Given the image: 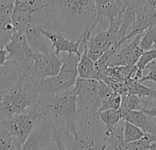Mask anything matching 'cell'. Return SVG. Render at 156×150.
<instances>
[{
    "instance_id": "cell-5",
    "label": "cell",
    "mask_w": 156,
    "mask_h": 150,
    "mask_svg": "<svg viewBox=\"0 0 156 150\" xmlns=\"http://www.w3.org/2000/svg\"><path fill=\"white\" fill-rule=\"evenodd\" d=\"M42 117L34 108H31L28 113L14 115L0 124L4 125L9 135L8 137L20 150L36 124Z\"/></svg>"
},
{
    "instance_id": "cell-34",
    "label": "cell",
    "mask_w": 156,
    "mask_h": 150,
    "mask_svg": "<svg viewBox=\"0 0 156 150\" xmlns=\"http://www.w3.org/2000/svg\"><path fill=\"white\" fill-rule=\"evenodd\" d=\"M13 1H14V3H19L20 0H13Z\"/></svg>"
},
{
    "instance_id": "cell-9",
    "label": "cell",
    "mask_w": 156,
    "mask_h": 150,
    "mask_svg": "<svg viewBox=\"0 0 156 150\" xmlns=\"http://www.w3.org/2000/svg\"><path fill=\"white\" fill-rule=\"evenodd\" d=\"M52 141V122L43 116L38 121L20 150H45Z\"/></svg>"
},
{
    "instance_id": "cell-30",
    "label": "cell",
    "mask_w": 156,
    "mask_h": 150,
    "mask_svg": "<svg viewBox=\"0 0 156 150\" xmlns=\"http://www.w3.org/2000/svg\"><path fill=\"white\" fill-rule=\"evenodd\" d=\"M140 1L150 8H156V0H140Z\"/></svg>"
},
{
    "instance_id": "cell-21",
    "label": "cell",
    "mask_w": 156,
    "mask_h": 150,
    "mask_svg": "<svg viewBox=\"0 0 156 150\" xmlns=\"http://www.w3.org/2000/svg\"><path fill=\"white\" fill-rule=\"evenodd\" d=\"M144 136V133L136 125L124 121V127L121 134V139L123 143H131L140 140Z\"/></svg>"
},
{
    "instance_id": "cell-32",
    "label": "cell",
    "mask_w": 156,
    "mask_h": 150,
    "mask_svg": "<svg viewBox=\"0 0 156 150\" xmlns=\"http://www.w3.org/2000/svg\"><path fill=\"white\" fill-rule=\"evenodd\" d=\"M4 78L5 76L1 79V82H0V97H1V94H2V92L4 90V86H3V82H4Z\"/></svg>"
},
{
    "instance_id": "cell-10",
    "label": "cell",
    "mask_w": 156,
    "mask_h": 150,
    "mask_svg": "<svg viewBox=\"0 0 156 150\" xmlns=\"http://www.w3.org/2000/svg\"><path fill=\"white\" fill-rule=\"evenodd\" d=\"M97 26L98 23L95 21V23L89 27L87 43V55L94 62L98 61L108 49H109L114 44L118 43L115 37L108 29L102 30L96 36L91 37V33Z\"/></svg>"
},
{
    "instance_id": "cell-23",
    "label": "cell",
    "mask_w": 156,
    "mask_h": 150,
    "mask_svg": "<svg viewBox=\"0 0 156 150\" xmlns=\"http://www.w3.org/2000/svg\"><path fill=\"white\" fill-rule=\"evenodd\" d=\"M120 103H121V95L119 94L114 92L109 97L101 101L98 114L100 112L106 111V110H109V109L119 110V108L120 106Z\"/></svg>"
},
{
    "instance_id": "cell-8",
    "label": "cell",
    "mask_w": 156,
    "mask_h": 150,
    "mask_svg": "<svg viewBox=\"0 0 156 150\" xmlns=\"http://www.w3.org/2000/svg\"><path fill=\"white\" fill-rule=\"evenodd\" d=\"M62 67L61 57L54 53H34L30 82L37 83L57 75Z\"/></svg>"
},
{
    "instance_id": "cell-13",
    "label": "cell",
    "mask_w": 156,
    "mask_h": 150,
    "mask_svg": "<svg viewBox=\"0 0 156 150\" xmlns=\"http://www.w3.org/2000/svg\"><path fill=\"white\" fill-rule=\"evenodd\" d=\"M14 4L13 0H0V49L5 48L15 31L11 19Z\"/></svg>"
},
{
    "instance_id": "cell-4",
    "label": "cell",
    "mask_w": 156,
    "mask_h": 150,
    "mask_svg": "<svg viewBox=\"0 0 156 150\" xmlns=\"http://www.w3.org/2000/svg\"><path fill=\"white\" fill-rule=\"evenodd\" d=\"M4 49L8 52L9 60L13 63L18 78L30 82L34 52L30 49L25 34L14 31Z\"/></svg>"
},
{
    "instance_id": "cell-16",
    "label": "cell",
    "mask_w": 156,
    "mask_h": 150,
    "mask_svg": "<svg viewBox=\"0 0 156 150\" xmlns=\"http://www.w3.org/2000/svg\"><path fill=\"white\" fill-rule=\"evenodd\" d=\"M41 27L33 26L25 32L28 43L34 53H54L50 41L41 34Z\"/></svg>"
},
{
    "instance_id": "cell-7",
    "label": "cell",
    "mask_w": 156,
    "mask_h": 150,
    "mask_svg": "<svg viewBox=\"0 0 156 150\" xmlns=\"http://www.w3.org/2000/svg\"><path fill=\"white\" fill-rule=\"evenodd\" d=\"M48 8L51 7L67 18L88 19L95 23L97 12L93 0H50Z\"/></svg>"
},
{
    "instance_id": "cell-12",
    "label": "cell",
    "mask_w": 156,
    "mask_h": 150,
    "mask_svg": "<svg viewBox=\"0 0 156 150\" xmlns=\"http://www.w3.org/2000/svg\"><path fill=\"white\" fill-rule=\"evenodd\" d=\"M69 139L66 150H96L97 135L96 132L91 127H78L73 134H68Z\"/></svg>"
},
{
    "instance_id": "cell-14",
    "label": "cell",
    "mask_w": 156,
    "mask_h": 150,
    "mask_svg": "<svg viewBox=\"0 0 156 150\" xmlns=\"http://www.w3.org/2000/svg\"><path fill=\"white\" fill-rule=\"evenodd\" d=\"M89 27L86 28V29L83 31V39L81 42V48L82 52H80V59L77 66V71H78V77L81 79H92V80H98L100 81V74L96 68L95 62L89 58L87 55V35H88Z\"/></svg>"
},
{
    "instance_id": "cell-20",
    "label": "cell",
    "mask_w": 156,
    "mask_h": 150,
    "mask_svg": "<svg viewBox=\"0 0 156 150\" xmlns=\"http://www.w3.org/2000/svg\"><path fill=\"white\" fill-rule=\"evenodd\" d=\"M128 94H133L141 99L147 98V99L156 100V89L147 87L139 82L129 83Z\"/></svg>"
},
{
    "instance_id": "cell-25",
    "label": "cell",
    "mask_w": 156,
    "mask_h": 150,
    "mask_svg": "<svg viewBox=\"0 0 156 150\" xmlns=\"http://www.w3.org/2000/svg\"><path fill=\"white\" fill-rule=\"evenodd\" d=\"M51 122H52V137H53V142L56 145V150H66L62 133L60 132L59 128L56 126V124L52 120Z\"/></svg>"
},
{
    "instance_id": "cell-6",
    "label": "cell",
    "mask_w": 156,
    "mask_h": 150,
    "mask_svg": "<svg viewBox=\"0 0 156 150\" xmlns=\"http://www.w3.org/2000/svg\"><path fill=\"white\" fill-rule=\"evenodd\" d=\"M47 8V3H42L40 0H20L19 3H15L11 18L15 31L25 34L30 27H41L39 22L41 10Z\"/></svg>"
},
{
    "instance_id": "cell-11",
    "label": "cell",
    "mask_w": 156,
    "mask_h": 150,
    "mask_svg": "<svg viewBox=\"0 0 156 150\" xmlns=\"http://www.w3.org/2000/svg\"><path fill=\"white\" fill-rule=\"evenodd\" d=\"M41 34L50 41L53 49V52L56 56L60 57L61 53L67 54H78L80 55L81 42L83 39V32L77 40H71L64 37L62 33H55L45 29H41Z\"/></svg>"
},
{
    "instance_id": "cell-26",
    "label": "cell",
    "mask_w": 156,
    "mask_h": 150,
    "mask_svg": "<svg viewBox=\"0 0 156 150\" xmlns=\"http://www.w3.org/2000/svg\"><path fill=\"white\" fill-rule=\"evenodd\" d=\"M146 69H149V72L146 75H142V77L139 80V83L143 82H152L156 84V60L150 63Z\"/></svg>"
},
{
    "instance_id": "cell-24",
    "label": "cell",
    "mask_w": 156,
    "mask_h": 150,
    "mask_svg": "<svg viewBox=\"0 0 156 150\" xmlns=\"http://www.w3.org/2000/svg\"><path fill=\"white\" fill-rule=\"evenodd\" d=\"M154 60H156V48L144 50L135 66L140 71L143 72L146 70L147 66Z\"/></svg>"
},
{
    "instance_id": "cell-2",
    "label": "cell",
    "mask_w": 156,
    "mask_h": 150,
    "mask_svg": "<svg viewBox=\"0 0 156 150\" xmlns=\"http://www.w3.org/2000/svg\"><path fill=\"white\" fill-rule=\"evenodd\" d=\"M38 97L36 83L18 78L10 87H4L0 97V123L14 115L28 113L36 104Z\"/></svg>"
},
{
    "instance_id": "cell-15",
    "label": "cell",
    "mask_w": 156,
    "mask_h": 150,
    "mask_svg": "<svg viewBox=\"0 0 156 150\" xmlns=\"http://www.w3.org/2000/svg\"><path fill=\"white\" fill-rule=\"evenodd\" d=\"M96 12L98 25L106 20L108 23L117 18L123 9L120 0H93Z\"/></svg>"
},
{
    "instance_id": "cell-29",
    "label": "cell",
    "mask_w": 156,
    "mask_h": 150,
    "mask_svg": "<svg viewBox=\"0 0 156 150\" xmlns=\"http://www.w3.org/2000/svg\"><path fill=\"white\" fill-rule=\"evenodd\" d=\"M141 112H143L144 114L153 117V118H156V106H153V107H150V108H146V107H143L141 110Z\"/></svg>"
},
{
    "instance_id": "cell-28",
    "label": "cell",
    "mask_w": 156,
    "mask_h": 150,
    "mask_svg": "<svg viewBox=\"0 0 156 150\" xmlns=\"http://www.w3.org/2000/svg\"><path fill=\"white\" fill-rule=\"evenodd\" d=\"M9 60V55L5 49H0V67L4 66Z\"/></svg>"
},
{
    "instance_id": "cell-27",
    "label": "cell",
    "mask_w": 156,
    "mask_h": 150,
    "mask_svg": "<svg viewBox=\"0 0 156 150\" xmlns=\"http://www.w3.org/2000/svg\"><path fill=\"white\" fill-rule=\"evenodd\" d=\"M0 150H20L13 142L9 138L2 137L0 138Z\"/></svg>"
},
{
    "instance_id": "cell-17",
    "label": "cell",
    "mask_w": 156,
    "mask_h": 150,
    "mask_svg": "<svg viewBox=\"0 0 156 150\" xmlns=\"http://www.w3.org/2000/svg\"><path fill=\"white\" fill-rule=\"evenodd\" d=\"M124 121L139 127L144 135L156 136V123L153 121V117L144 114L141 111L130 112L124 118Z\"/></svg>"
},
{
    "instance_id": "cell-18",
    "label": "cell",
    "mask_w": 156,
    "mask_h": 150,
    "mask_svg": "<svg viewBox=\"0 0 156 150\" xmlns=\"http://www.w3.org/2000/svg\"><path fill=\"white\" fill-rule=\"evenodd\" d=\"M98 119L105 124L106 130H105V137L104 140H108V137L114 136L116 137L118 135L116 133L117 125L119 122L121 120L120 114L118 110L109 109L103 112H100L98 114Z\"/></svg>"
},
{
    "instance_id": "cell-31",
    "label": "cell",
    "mask_w": 156,
    "mask_h": 150,
    "mask_svg": "<svg viewBox=\"0 0 156 150\" xmlns=\"http://www.w3.org/2000/svg\"><path fill=\"white\" fill-rule=\"evenodd\" d=\"M120 1H121V3L123 5V8H126V7L129 6L130 4H132L135 0H120Z\"/></svg>"
},
{
    "instance_id": "cell-22",
    "label": "cell",
    "mask_w": 156,
    "mask_h": 150,
    "mask_svg": "<svg viewBox=\"0 0 156 150\" xmlns=\"http://www.w3.org/2000/svg\"><path fill=\"white\" fill-rule=\"evenodd\" d=\"M140 46L143 50H148L156 46V26L149 28L141 36Z\"/></svg>"
},
{
    "instance_id": "cell-19",
    "label": "cell",
    "mask_w": 156,
    "mask_h": 150,
    "mask_svg": "<svg viewBox=\"0 0 156 150\" xmlns=\"http://www.w3.org/2000/svg\"><path fill=\"white\" fill-rule=\"evenodd\" d=\"M143 99L133 95V94H123L121 95V103L119 108V113L120 114L121 120L132 111H140L143 106Z\"/></svg>"
},
{
    "instance_id": "cell-33",
    "label": "cell",
    "mask_w": 156,
    "mask_h": 150,
    "mask_svg": "<svg viewBox=\"0 0 156 150\" xmlns=\"http://www.w3.org/2000/svg\"><path fill=\"white\" fill-rule=\"evenodd\" d=\"M107 147H108V145H107V140H104V144L101 145V147H100V149H99V150H106V149H107Z\"/></svg>"
},
{
    "instance_id": "cell-3",
    "label": "cell",
    "mask_w": 156,
    "mask_h": 150,
    "mask_svg": "<svg viewBox=\"0 0 156 150\" xmlns=\"http://www.w3.org/2000/svg\"><path fill=\"white\" fill-rule=\"evenodd\" d=\"M80 55L67 54L62 60V67L57 75L36 83L39 94H59L72 90L77 82V66Z\"/></svg>"
},
{
    "instance_id": "cell-1",
    "label": "cell",
    "mask_w": 156,
    "mask_h": 150,
    "mask_svg": "<svg viewBox=\"0 0 156 150\" xmlns=\"http://www.w3.org/2000/svg\"><path fill=\"white\" fill-rule=\"evenodd\" d=\"M35 111L50 119L61 120L68 131L73 134L77 130V87L59 94H39Z\"/></svg>"
}]
</instances>
